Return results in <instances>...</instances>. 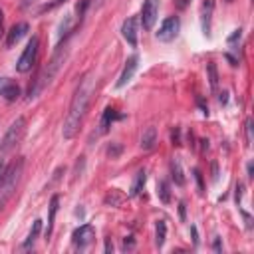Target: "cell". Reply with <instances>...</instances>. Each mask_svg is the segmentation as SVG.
Here are the masks:
<instances>
[{
    "instance_id": "obj_15",
    "label": "cell",
    "mask_w": 254,
    "mask_h": 254,
    "mask_svg": "<svg viewBox=\"0 0 254 254\" xmlns=\"http://www.w3.org/2000/svg\"><path fill=\"white\" fill-rule=\"evenodd\" d=\"M117 117H119V115H117V111H115L113 107H107V109L103 111V117H101V123H99V135H101V133H105V131L109 129V125H111Z\"/></svg>"
},
{
    "instance_id": "obj_19",
    "label": "cell",
    "mask_w": 254,
    "mask_h": 254,
    "mask_svg": "<svg viewBox=\"0 0 254 254\" xmlns=\"http://www.w3.org/2000/svg\"><path fill=\"white\" fill-rule=\"evenodd\" d=\"M165 234H167V224L165 220H157V234H155V244L161 248L165 244Z\"/></svg>"
},
{
    "instance_id": "obj_4",
    "label": "cell",
    "mask_w": 254,
    "mask_h": 254,
    "mask_svg": "<svg viewBox=\"0 0 254 254\" xmlns=\"http://www.w3.org/2000/svg\"><path fill=\"white\" fill-rule=\"evenodd\" d=\"M24 133H26V117H16L0 141V155H6L10 149H14L22 141Z\"/></svg>"
},
{
    "instance_id": "obj_27",
    "label": "cell",
    "mask_w": 254,
    "mask_h": 254,
    "mask_svg": "<svg viewBox=\"0 0 254 254\" xmlns=\"http://www.w3.org/2000/svg\"><path fill=\"white\" fill-rule=\"evenodd\" d=\"M212 248H214V252H220V248H222V246H220V238L214 240V246H212Z\"/></svg>"
},
{
    "instance_id": "obj_5",
    "label": "cell",
    "mask_w": 254,
    "mask_h": 254,
    "mask_svg": "<svg viewBox=\"0 0 254 254\" xmlns=\"http://www.w3.org/2000/svg\"><path fill=\"white\" fill-rule=\"evenodd\" d=\"M38 50H40V40H38V36H32V38H30V42L26 44V48H24L22 56H20V58H18V62H16V71H20V73L30 71V69H32V65L36 64Z\"/></svg>"
},
{
    "instance_id": "obj_11",
    "label": "cell",
    "mask_w": 254,
    "mask_h": 254,
    "mask_svg": "<svg viewBox=\"0 0 254 254\" xmlns=\"http://www.w3.org/2000/svg\"><path fill=\"white\" fill-rule=\"evenodd\" d=\"M121 34H123V38L127 40V44L131 46V48H135L137 46V18H127L123 24H121Z\"/></svg>"
},
{
    "instance_id": "obj_20",
    "label": "cell",
    "mask_w": 254,
    "mask_h": 254,
    "mask_svg": "<svg viewBox=\"0 0 254 254\" xmlns=\"http://www.w3.org/2000/svg\"><path fill=\"white\" fill-rule=\"evenodd\" d=\"M145 179H147L145 171H139L137 177H135V183H133V187H131V194H133V196L141 192V189H143V185H145Z\"/></svg>"
},
{
    "instance_id": "obj_24",
    "label": "cell",
    "mask_w": 254,
    "mask_h": 254,
    "mask_svg": "<svg viewBox=\"0 0 254 254\" xmlns=\"http://www.w3.org/2000/svg\"><path fill=\"white\" fill-rule=\"evenodd\" d=\"M208 73H210V85H212V89H216V67H214V64H208Z\"/></svg>"
},
{
    "instance_id": "obj_21",
    "label": "cell",
    "mask_w": 254,
    "mask_h": 254,
    "mask_svg": "<svg viewBox=\"0 0 254 254\" xmlns=\"http://www.w3.org/2000/svg\"><path fill=\"white\" fill-rule=\"evenodd\" d=\"M89 4H91V0H79V2H77V6H75V14H77V20H81V18L85 16V12H87Z\"/></svg>"
},
{
    "instance_id": "obj_9",
    "label": "cell",
    "mask_w": 254,
    "mask_h": 254,
    "mask_svg": "<svg viewBox=\"0 0 254 254\" xmlns=\"http://www.w3.org/2000/svg\"><path fill=\"white\" fill-rule=\"evenodd\" d=\"M0 95L6 101H16L22 95V89L16 81H12L10 77H0Z\"/></svg>"
},
{
    "instance_id": "obj_1",
    "label": "cell",
    "mask_w": 254,
    "mask_h": 254,
    "mask_svg": "<svg viewBox=\"0 0 254 254\" xmlns=\"http://www.w3.org/2000/svg\"><path fill=\"white\" fill-rule=\"evenodd\" d=\"M93 91H95V79L91 73L83 75V79L77 83L75 91H73V97H71V103H69V109H67V115L64 119V127H62V135L64 139H73L79 131V125L85 117V111L91 103V97H93Z\"/></svg>"
},
{
    "instance_id": "obj_33",
    "label": "cell",
    "mask_w": 254,
    "mask_h": 254,
    "mask_svg": "<svg viewBox=\"0 0 254 254\" xmlns=\"http://www.w3.org/2000/svg\"><path fill=\"white\" fill-rule=\"evenodd\" d=\"M2 18H4V14H2V8H0V22H2Z\"/></svg>"
},
{
    "instance_id": "obj_32",
    "label": "cell",
    "mask_w": 254,
    "mask_h": 254,
    "mask_svg": "<svg viewBox=\"0 0 254 254\" xmlns=\"http://www.w3.org/2000/svg\"><path fill=\"white\" fill-rule=\"evenodd\" d=\"M2 34H4V30H2V22H0V38H2Z\"/></svg>"
},
{
    "instance_id": "obj_12",
    "label": "cell",
    "mask_w": 254,
    "mask_h": 254,
    "mask_svg": "<svg viewBox=\"0 0 254 254\" xmlns=\"http://www.w3.org/2000/svg\"><path fill=\"white\" fill-rule=\"evenodd\" d=\"M26 34H28V24H26V22H18V24H14V26L10 28L8 36H6V48H12L14 44H18Z\"/></svg>"
},
{
    "instance_id": "obj_17",
    "label": "cell",
    "mask_w": 254,
    "mask_h": 254,
    "mask_svg": "<svg viewBox=\"0 0 254 254\" xmlns=\"http://www.w3.org/2000/svg\"><path fill=\"white\" fill-rule=\"evenodd\" d=\"M40 230H42V220H34V224H32V230H30V234H28V238H26V242H24V250H30L32 246H34V242L38 240V236H40Z\"/></svg>"
},
{
    "instance_id": "obj_28",
    "label": "cell",
    "mask_w": 254,
    "mask_h": 254,
    "mask_svg": "<svg viewBox=\"0 0 254 254\" xmlns=\"http://www.w3.org/2000/svg\"><path fill=\"white\" fill-rule=\"evenodd\" d=\"M36 0H20V4H22V8H28L30 4H34Z\"/></svg>"
},
{
    "instance_id": "obj_3",
    "label": "cell",
    "mask_w": 254,
    "mask_h": 254,
    "mask_svg": "<svg viewBox=\"0 0 254 254\" xmlns=\"http://www.w3.org/2000/svg\"><path fill=\"white\" fill-rule=\"evenodd\" d=\"M22 171H24V159H18V161H14V163L6 169L4 177L0 179V210L4 208V204L8 202V198L14 194L16 187H18V183H20Z\"/></svg>"
},
{
    "instance_id": "obj_14",
    "label": "cell",
    "mask_w": 254,
    "mask_h": 254,
    "mask_svg": "<svg viewBox=\"0 0 254 254\" xmlns=\"http://www.w3.org/2000/svg\"><path fill=\"white\" fill-rule=\"evenodd\" d=\"M155 143H157V131H155V127H147L145 131H143V135H141V149H145V151H149V149H153L155 147Z\"/></svg>"
},
{
    "instance_id": "obj_16",
    "label": "cell",
    "mask_w": 254,
    "mask_h": 254,
    "mask_svg": "<svg viewBox=\"0 0 254 254\" xmlns=\"http://www.w3.org/2000/svg\"><path fill=\"white\" fill-rule=\"evenodd\" d=\"M58 202H60V196L54 194L50 198V216H48V230H46V236L48 238L52 236V230H54V218H56V212H58Z\"/></svg>"
},
{
    "instance_id": "obj_10",
    "label": "cell",
    "mask_w": 254,
    "mask_h": 254,
    "mask_svg": "<svg viewBox=\"0 0 254 254\" xmlns=\"http://www.w3.org/2000/svg\"><path fill=\"white\" fill-rule=\"evenodd\" d=\"M137 62H139V58L137 56H131V58H127V62H125V65H123V69H121V75H119V79H117V83H115V87H125L129 81H131V77H133V73H135V69H137Z\"/></svg>"
},
{
    "instance_id": "obj_8",
    "label": "cell",
    "mask_w": 254,
    "mask_h": 254,
    "mask_svg": "<svg viewBox=\"0 0 254 254\" xmlns=\"http://www.w3.org/2000/svg\"><path fill=\"white\" fill-rule=\"evenodd\" d=\"M93 238H95V230H93L91 224H81V226L75 228L73 234H71V240H73V244H75L77 248L89 246V244L93 242Z\"/></svg>"
},
{
    "instance_id": "obj_31",
    "label": "cell",
    "mask_w": 254,
    "mask_h": 254,
    "mask_svg": "<svg viewBox=\"0 0 254 254\" xmlns=\"http://www.w3.org/2000/svg\"><path fill=\"white\" fill-rule=\"evenodd\" d=\"M103 2H105V0H97V2H95V8H99V6L103 4Z\"/></svg>"
},
{
    "instance_id": "obj_25",
    "label": "cell",
    "mask_w": 254,
    "mask_h": 254,
    "mask_svg": "<svg viewBox=\"0 0 254 254\" xmlns=\"http://www.w3.org/2000/svg\"><path fill=\"white\" fill-rule=\"evenodd\" d=\"M246 141H248V145L252 143V119L246 121Z\"/></svg>"
},
{
    "instance_id": "obj_26",
    "label": "cell",
    "mask_w": 254,
    "mask_h": 254,
    "mask_svg": "<svg viewBox=\"0 0 254 254\" xmlns=\"http://www.w3.org/2000/svg\"><path fill=\"white\" fill-rule=\"evenodd\" d=\"M6 169H8V165H6V163H4L2 159H0V179L4 177V173H6Z\"/></svg>"
},
{
    "instance_id": "obj_7",
    "label": "cell",
    "mask_w": 254,
    "mask_h": 254,
    "mask_svg": "<svg viewBox=\"0 0 254 254\" xmlns=\"http://www.w3.org/2000/svg\"><path fill=\"white\" fill-rule=\"evenodd\" d=\"M159 18V0H145L141 8V24L145 30H151Z\"/></svg>"
},
{
    "instance_id": "obj_6",
    "label": "cell",
    "mask_w": 254,
    "mask_h": 254,
    "mask_svg": "<svg viewBox=\"0 0 254 254\" xmlns=\"http://www.w3.org/2000/svg\"><path fill=\"white\" fill-rule=\"evenodd\" d=\"M179 30H181V20L177 16H169L161 24V28L157 30V40H161V42H173L179 36Z\"/></svg>"
},
{
    "instance_id": "obj_23",
    "label": "cell",
    "mask_w": 254,
    "mask_h": 254,
    "mask_svg": "<svg viewBox=\"0 0 254 254\" xmlns=\"http://www.w3.org/2000/svg\"><path fill=\"white\" fill-rule=\"evenodd\" d=\"M64 2H67V0H52V2H48V4H44V6L40 8V12H50V10H54L56 6H60V4H64Z\"/></svg>"
},
{
    "instance_id": "obj_18",
    "label": "cell",
    "mask_w": 254,
    "mask_h": 254,
    "mask_svg": "<svg viewBox=\"0 0 254 254\" xmlns=\"http://www.w3.org/2000/svg\"><path fill=\"white\" fill-rule=\"evenodd\" d=\"M171 173H173V179L177 185H185V175H183V169H181V163L177 157L171 161Z\"/></svg>"
},
{
    "instance_id": "obj_29",
    "label": "cell",
    "mask_w": 254,
    "mask_h": 254,
    "mask_svg": "<svg viewBox=\"0 0 254 254\" xmlns=\"http://www.w3.org/2000/svg\"><path fill=\"white\" fill-rule=\"evenodd\" d=\"M111 250H113V244L107 240V242H105V252H111Z\"/></svg>"
},
{
    "instance_id": "obj_2",
    "label": "cell",
    "mask_w": 254,
    "mask_h": 254,
    "mask_svg": "<svg viewBox=\"0 0 254 254\" xmlns=\"http://www.w3.org/2000/svg\"><path fill=\"white\" fill-rule=\"evenodd\" d=\"M67 40H69V36H67V38H64V40H60V46L56 48L54 56L50 58V62L44 65V69H42V71H40V75L36 77L34 85L30 87V91H28V97H30V99H32V97H36L38 93H42V91H44V89L54 81V77H56V73L60 71V67L65 64L67 54H69Z\"/></svg>"
},
{
    "instance_id": "obj_22",
    "label": "cell",
    "mask_w": 254,
    "mask_h": 254,
    "mask_svg": "<svg viewBox=\"0 0 254 254\" xmlns=\"http://www.w3.org/2000/svg\"><path fill=\"white\" fill-rule=\"evenodd\" d=\"M159 196H161V200H163V202H169V200H171L167 181H161V183H159Z\"/></svg>"
},
{
    "instance_id": "obj_13",
    "label": "cell",
    "mask_w": 254,
    "mask_h": 254,
    "mask_svg": "<svg viewBox=\"0 0 254 254\" xmlns=\"http://www.w3.org/2000/svg\"><path fill=\"white\" fill-rule=\"evenodd\" d=\"M212 10H214V2L212 0H206L202 4V12H200V20H202V32L206 36H210V16H212Z\"/></svg>"
},
{
    "instance_id": "obj_30",
    "label": "cell",
    "mask_w": 254,
    "mask_h": 254,
    "mask_svg": "<svg viewBox=\"0 0 254 254\" xmlns=\"http://www.w3.org/2000/svg\"><path fill=\"white\" fill-rule=\"evenodd\" d=\"M187 2H189V0H177V4H179V8H185V6H187Z\"/></svg>"
}]
</instances>
